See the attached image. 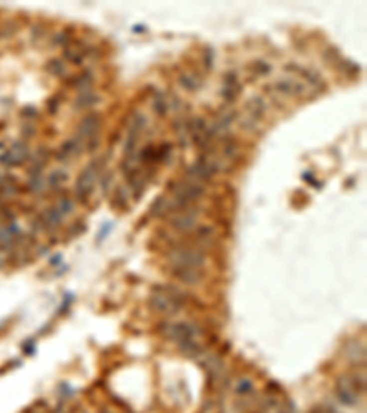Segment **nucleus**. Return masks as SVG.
I'll return each instance as SVG.
<instances>
[{
    "label": "nucleus",
    "instance_id": "nucleus-13",
    "mask_svg": "<svg viewBox=\"0 0 367 413\" xmlns=\"http://www.w3.org/2000/svg\"><path fill=\"white\" fill-rule=\"evenodd\" d=\"M173 274L176 278L182 279L184 283H198L200 281V276H198V270H193V268H182V266H173Z\"/></svg>",
    "mask_w": 367,
    "mask_h": 413
},
{
    "label": "nucleus",
    "instance_id": "nucleus-16",
    "mask_svg": "<svg viewBox=\"0 0 367 413\" xmlns=\"http://www.w3.org/2000/svg\"><path fill=\"white\" fill-rule=\"evenodd\" d=\"M145 125H147L145 116H143L141 112H134L129 119V132H136V134H140Z\"/></svg>",
    "mask_w": 367,
    "mask_h": 413
},
{
    "label": "nucleus",
    "instance_id": "nucleus-11",
    "mask_svg": "<svg viewBox=\"0 0 367 413\" xmlns=\"http://www.w3.org/2000/svg\"><path fill=\"white\" fill-rule=\"evenodd\" d=\"M246 110L250 112V119H254V121L261 119L263 116H265V112H266L265 99H263V97H259V96L252 97V99L246 103Z\"/></svg>",
    "mask_w": 367,
    "mask_h": 413
},
{
    "label": "nucleus",
    "instance_id": "nucleus-30",
    "mask_svg": "<svg viewBox=\"0 0 367 413\" xmlns=\"http://www.w3.org/2000/svg\"><path fill=\"white\" fill-rule=\"evenodd\" d=\"M211 237H213V230H211V228L208 226L198 228V239H200V241H209Z\"/></svg>",
    "mask_w": 367,
    "mask_h": 413
},
{
    "label": "nucleus",
    "instance_id": "nucleus-9",
    "mask_svg": "<svg viewBox=\"0 0 367 413\" xmlns=\"http://www.w3.org/2000/svg\"><path fill=\"white\" fill-rule=\"evenodd\" d=\"M81 149H83V142L77 140V138H70V140H66V142L59 147V151H57V160H68L72 158V156H77V154L81 153Z\"/></svg>",
    "mask_w": 367,
    "mask_h": 413
},
{
    "label": "nucleus",
    "instance_id": "nucleus-15",
    "mask_svg": "<svg viewBox=\"0 0 367 413\" xmlns=\"http://www.w3.org/2000/svg\"><path fill=\"white\" fill-rule=\"evenodd\" d=\"M173 129H175L178 140H180V145H187V136H189V130H187V119H175L173 121Z\"/></svg>",
    "mask_w": 367,
    "mask_h": 413
},
{
    "label": "nucleus",
    "instance_id": "nucleus-29",
    "mask_svg": "<svg viewBox=\"0 0 367 413\" xmlns=\"http://www.w3.org/2000/svg\"><path fill=\"white\" fill-rule=\"evenodd\" d=\"M252 390H254V384H252V380L250 379L239 380V386H237L239 393H248V391H252Z\"/></svg>",
    "mask_w": 367,
    "mask_h": 413
},
{
    "label": "nucleus",
    "instance_id": "nucleus-26",
    "mask_svg": "<svg viewBox=\"0 0 367 413\" xmlns=\"http://www.w3.org/2000/svg\"><path fill=\"white\" fill-rule=\"evenodd\" d=\"M57 210H59V213H61V215H70V213L73 211V202H72V198L62 197L61 200H59V206H57Z\"/></svg>",
    "mask_w": 367,
    "mask_h": 413
},
{
    "label": "nucleus",
    "instance_id": "nucleus-3",
    "mask_svg": "<svg viewBox=\"0 0 367 413\" xmlns=\"http://www.w3.org/2000/svg\"><path fill=\"white\" fill-rule=\"evenodd\" d=\"M171 290H167V292H160V290H156V292L151 296V307H153L154 311L165 312V314H175V312L180 311V307H182L180 294L173 296L171 294Z\"/></svg>",
    "mask_w": 367,
    "mask_h": 413
},
{
    "label": "nucleus",
    "instance_id": "nucleus-23",
    "mask_svg": "<svg viewBox=\"0 0 367 413\" xmlns=\"http://www.w3.org/2000/svg\"><path fill=\"white\" fill-rule=\"evenodd\" d=\"M239 154V147L237 142L233 138H226V143H224V156L226 158H235Z\"/></svg>",
    "mask_w": 367,
    "mask_h": 413
},
{
    "label": "nucleus",
    "instance_id": "nucleus-7",
    "mask_svg": "<svg viewBox=\"0 0 367 413\" xmlns=\"http://www.w3.org/2000/svg\"><path fill=\"white\" fill-rule=\"evenodd\" d=\"M197 211L193 210H186L182 211L180 215H176L171 219V226L175 228V230H178V232H189V230H193V228L197 226Z\"/></svg>",
    "mask_w": 367,
    "mask_h": 413
},
{
    "label": "nucleus",
    "instance_id": "nucleus-31",
    "mask_svg": "<svg viewBox=\"0 0 367 413\" xmlns=\"http://www.w3.org/2000/svg\"><path fill=\"white\" fill-rule=\"evenodd\" d=\"M213 57H215L213 50H211V48H206V57H204V64H206V68H208V70H211V66H213Z\"/></svg>",
    "mask_w": 367,
    "mask_h": 413
},
{
    "label": "nucleus",
    "instance_id": "nucleus-19",
    "mask_svg": "<svg viewBox=\"0 0 367 413\" xmlns=\"http://www.w3.org/2000/svg\"><path fill=\"white\" fill-rule=\"evenodd\" d=\"M153 108H154V112L158 114V116H164V114L169 110V107H167V99H165L164 94H160V92H154Z\"/></svg>",
    "mask_w": 367,
    "mask_h": 413
},
{
    "label": "nucleus",
    "instance_id": "nucleus-17",
    "mask_svg": "<svg viewBox=\"0 0 367 413\" xmlns=\"http://www.w3.org/2000/svg\"><path fill=\"white\" fill-rule=\"evenodd\" d=\"M68 178V173L64 169H55L51 171L50 176H48V186L51 187V189H57V187H61L64 182H66Z\"/></svg>",
    "mask_w": 367,
    "mask_h": 413
},
{
    "label": "nucleus",
    "instance_id": "nucleus-21",
    "mask_svg": "<svg viewBox=\"0 0 367 413\" xmlns=\"http://www.w3.org/2000/svg\"><path fill=\"white\" fill-rule=\"evenodd\" d=\"M151 213H153V215H164V213H167V200H165L164 197L156 198L153 202V206H151Z\"/></svg>",
    "mask_w": 367,
    "mask_h": 413
},
{
    "label": "nucleus",
    "instance_id": "nucleus-5",
    "mask_svg": "<svg viewBox=\"0 0 367 413\" xmlns=\"http://www.w3.org/2000/svg\"><path fill=\"white\" fill-rule=\"evenodd\" d=\"M26 158H28V147H26V143L15 142L11 143V147L6 149L4 153L0 154V164L7 165V167H15V165L22 164Z\"/></svg>",
    "mask_w": 367,
    "mask_h": 413
},
{
    "label": "nucleus",
    "instance_id": "nucleus-32",
    "mask_svg": "<svg viewBox=\"0 0 367 413\" xmlns=\"http://www.w3.org/2000/svg\"><path fill=\"white\" fill-rule=\"evenodd\" d=\"M57 108H59V96L51 97L50 101H48V110H50L51 114H55V112H57Z\"/></svg>",
    "mask_w": 367,
    "mask_h": 413
},
{
    "label": "nucleus",
    "instance_id": "nucleus-1",
    "mask_svg": "<svg viewBox=\"0 0 367 413\" xmlns=\"http://www.w3.org/2000/svg\"><path fill=\"white\" fill-rule=\"evenodd\" d=\"M169 261L173 263V266H182V268H193V270H198L200 266L206 265V254L202 250L197 248H175L171 250L169 254Z\"/></svg>",
    "mask_w": 367,
    "mask_h": 413
},
{
    "label": "nucleus",
    "instance_id": "nucleus-27",
    "mask_svg": "<svg viewBox=\"0 0 367 413\" xmlns=\"http://www.w3.org/2000/svg\"><path fill=\"white\" fill-rule=\"evenodd\" d=\"M112 202H114V206H118L119 210H127L129 202H127V197H125V193H123V187H119L118 191H116Z\"/></svg>",
    "mask_w": 367,
    "mask_h": 413
},
{
    "label": "nucleus",
    "instance_id": "nucleus-28",
    "mask_svg": "<svg viewBox=\"0 0 367 413\" xmlns=\"http://www.w3.org/2000/svg\"><path fill=\"white\" fill-rule=\"evenodd\" d=\"M29 189L33 193H40L44 189V182L40 176H29Z\"/></svg>",
    "mask_w": 367,
    "mask_h": 413
},
{
    "label": "nucleus",
    "instance_id": "nucleus-14",
    "mask_svg": "<svg viewBox=\"0 0 367 413\" xmlns=\"http://www.w3.org/2000/svg\"><path fill=\"white\" fill-rule=\"evenodd\" d=\"M97 101V96L94 94L92 90H85V92H79L77 94V97H75V108H86V107H92L94 103Z\"/></svg>",
    "mask_w": 367,
    "mask_h": 413
},
{
    "label": "nucleus",
    "instance_id": "nucleus-18",
    "mask_svg": "<svg viewBox=\"0 0 367 413\" xmlns=\"http://www.w3.org/2000/svg\"><path fill=\"white\" fill-rule=\"evenodd\" d=\"M70 85H75L77 88H79V92H85V90H90V85H92V74L90 72H85V74H79L75 79L70 81Z\"/></svg>",
    "mask_w": 367,
    "mask_h": 413
},
{
    "label": "nucleus",
    "instance_id": "nucleus-2",
    "mask_svg": "<svg viewBox=\"0 0 367 413\" xmlns=\"http://www.w3.org/2000/svg\"><path fill=\"white\" fill-rule=\"evenodd\" d=\"M96 180H97V165L96 162H90V165H86L85 169H83V173L79 175V178H77V182H75V195H77L79 200H83V202L88 200Z\"/></svg>",
    "mask_w": 367,
    "mask_h": 413
},
{
    "label": "nucleus",
    "instance_id": "nucleus-8",
    "mask_svg": "<svg viewBox=\"0 0 367 413\" xmlns=\"http://www.w3.org/2000/svg\"><path fill=\"white\" fill-rule=\"evenodd\" d=\"M274 90L283 94V96H300V94L305 92V86L301 85L300 81L285 77V79H279L277 83H274Z\"/></svg>",
    "mask_w": 367,
    "mask_h": 413
},
{
    "label": "nucleus",
    "instance_id": "nucleus-24",
    "mask_svg": "<svg viewBox=\"0 0 367 413\" xmlns=\"http://www.w3.org/2000/svg\"><path fill=\"white\" fill-rule=\"evenodd\" d=\"M340 66H342V70H344L345 74L353 75V77L360 72V66H358L356 62L351 61V59H342V61H340Z\"/></svg>",
    "mask_w": 367,
    "mask_h": 413
},
{
    "label": "nucleus",
    "instance_id": "nucleus-12",
    "mask_svg": "<svg viewBox=\"0 0 367 413\" xmlns=\"http://www.w3.org/2000/svg\"><path fill=\"white\" fill-rule=\"evenodd\" d=\"M40 224L46 228H57L61 226V213L57 208H46L40 215Z\"/></svg>",
    "mask_w": 367,
    "mask_h": 413
},
{
    "label": "nucleus",
    "instance_id": "nucleus-22",
    "mask_svg": "<svg viewBox=\"0 0 367 413\" xmlns=\"http://www.w3.org/2000/svg\"><path fill=\"white\" fill-rule=\"evenodd\" d=\"M239 83L237 85H224V88H222V96H224V99H226L228 103H233L235 99H237L239 96Z\"/></svg>",
    "mask_w": 367,
    "mask_h": 413
},
{
    "label": "nucleus",
    "instance_id": "nucleus-33",
    "mask_svg": "<svg viewBox=\"0 0 367 413\" xmlns=\"http://www.w3.org/2000/svg\"><path fill=\"white\" fill-rule=\"evenodd\" d=\"M255 68L259 70L261 74H268V72H270V66H268V64H265L263 61H257V62H255Z\"/></svg>",
    "mask_w": 367,
    "mask_h": 413
},
{
    "label": "nucleus",
    "instance_id": "nucleus-25",
    "mask_svg": "<svg viewBox=\"0 0 367 413\" xmlns=\"http://www.w3.org/2000/svg\"><path fill=\"white\" fill-rule=\"evenodd\" d=\"M46 70L50 72L51 75H62L64 74V64L59 59H51L48 64H46Z\"/></svg>",
    "mask_w": 367,
    "mask_h": 413
},
{
    "label": "nucleus",
    "instance_id": "nucleus-20",
    "mask_svg": "<svg viewBox=\"0 0 367 413\" xmlns=\"http://www.w3.org/2000/svg\"><path fill=\"white\" fill-rule=\"evenodd\" d=\"M178 83H180V85L189 92H195L197 90V86H198V81L189 74H182L180 77H178Z\"/></svg>",
    "mask_w": 367,
    "mask_h": 413
},
{
    "label": "nucleus",
    "instance_id": "nucleus-6",
    "mask_svg": "<svg viewBox=\"0 0 367 413\" xmlns=\"http://www.w3.org/2000/svg\"><path fill=\"white\" fill-rule=\"evenodd\" d=\"M99 127H101V118H99V114H88L86 118L81 119L79 127H77V140H90V138H94V136H97V132H99Z\"/></svg>",
    "mask_w": 367,
    "mask_h": 413
},
{
    "label": "nucleus",
    "instance_id": "nucleus-10",
    "mask_svg": "<svg viewBox=\"0 0 367 413\" xmlns=\"http://www.w3.org/2000/svg\"><path fill=\"white\" fill-rule=\"evenodd\" d=\"M86 51H88V48H86L85 44H81V42L66 44V48H64V57H66L68 61H72L73 64H81L86 55Z\"/></svg>",
    "mask_w": 367,
    "mask_h": 413
},
{
    "label": "nucleus",
    "instance_id": "nucleus-4",
    "mask_svg": "<svg viewBox=\"0 0 367 413\" xmlns=\"http://www.w3.org/2000/svg\"><path fill=\"white\" fill-rule=\"evenodd\" d=\"M158 331L164 334L165 338L176 340V342H182V340L193 338V336H195V333H197V331H195V327H193V325H189V323H169V322L162 323Z\"/></svg>",
    "mask_w": 367,
    "mask_h": 413
}]
</instances>
